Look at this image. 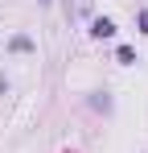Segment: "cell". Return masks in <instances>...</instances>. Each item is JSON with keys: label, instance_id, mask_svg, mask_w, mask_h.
Instances as JSON below:
<instances>
[{"label": "cell", "instance_id": "cell-1", "mask_svg": "<svg viewBox=\"0 0 148 153\" xmlns=\"http://www.w3.org/2000/svg\"><path fill=\"white\" fill-rule=\"evenodd\" d=\"M91 33H95V37H115V21H111V17H95V21H91Z\"/></svg>", "mask_w": 148, "mask_h": 153}, {"label": "cell", "instance_id": "cell-2", "mask_svg": "<svg viewBox=\"0 0 148 153\" xmlns=\"http://www.w3.org/2000/svg\"><path fill=\"white\" fill-rule=\"evenodd\" d=\"M8 50H12V54H33L37 46H33V37H25V33H17V37L8 42Z\"/></svg>", "mask_w": 148, "mask_h": 153}, {"label": "cell", "instance_id": "cell-3", "mask_svg": "<svg viewBox=\"0 0 148 153\" xmlns=\"http://www.w3.org/2000/svg\"><path fill=\"white\" fill-rule=\"evenodd\" d=\"M136 21H140V33H148V8H140V13H136Z\"/></svg>", "mask_w": 148, "mask_h": 153}, {"label": "cell", "instance_id": "cell-4", "mask_svg": "<svg viewBox=\"0 0 148 153\" xmlns=\"http://www.w3.org/2000/svg\"><path fill=\"white\" fill-rule=\"evenodd\" d=\"M41 4H49V0H41Z\"/></svg>", "mask_w": 148, "mask_h": 153}]
</instances>
